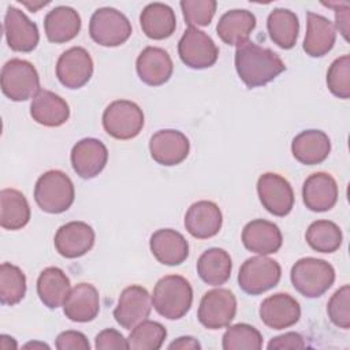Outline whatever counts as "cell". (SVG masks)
Returning <instances> with one entry per match:
<instances>
[{"label":"cell","mask_w":350,"mask_h":350,"mask_svg":"<svg viewBox=\"0 0 350 350\" xmlns=\"http://www.w3.org/2000/svg\"><path fill=\"white\" fill-rule=\"evenodd\" d=\"M234 62L238 77L250 89L269 83L286 70L278 53L253 41L237 46Z\"/></svg>","instance_id":"6da1fadb"},{"label":"cell","mask_w":350,"mask_h":350,"mask_svg":"<svg viewBox=\"0 0 350 350\" xmlns=\"http://www.w3.org/2000/svg\"><path fill=\"white\" fill-rule=\"evenodd\" d=\"M150 298L154 310L160 316L168 320H179L191 308L193 288L186 278L167 275L157 280Z\"/></svg>","instance_id":"7a4b0ae2"},{"label":"cell","mask_w":350,"mask_h":350,"mask_svg":"<svg viewBox=\"0 0 350 350\" xmlns=\"http://www.w3.org/2000/svg\"><path fill=\"white\" fill-rule=\"evenodd\" d=\"M74 198V183L60 170H49L36 182L34 200L38 208L46 213L66 212L72 205Z\"/></svg>","instance_id":"3957f363"},{"label":"cell","mask_w":350,"mask_h":350,"mask_svg":"<svg viewBox=\"0 0 350 350\" xmlns=\"http://www.w3.org/2000/svg\"><path fill=\"white\" fill-rule=\"evenodd\" d=\"M294 288L306 298L321 297L335 282L334 267L321 258H299L290 271Z\"/></svg>","instance_id":"277c9868"},{"label":"cell","mask_w":350,"mask_h":350,"mask_svg":"<svg viewBox=\"0 0 350 350\" xmlns=\"http://www.w3.org/2000/svg\"><path fill=\"white\" fill-rule=\"evenodd\" d=\"M0 83L4 96L12 101H26L41 90L36 67L30 62L18 57L3 66Z\"/></svg>","instance_id":"5b68a950"},{"label":"cell","mask_w":350,"mask_h":350,"mask_svg":"<svg viewBox=\"0 0 350 350\" xmlns=\"http://www.w3.org/2000/svg\"><path fill=\"white\" fill-rule=\"evenodd\" d=\"M145 118L138 104L130 100H115L103 112V127L116 139H131L144 127Z\"/></svg>","instance_id":"8992f818"},{"label":"cell","mask_w":350,"mask_h":350,"mask_svg":"<svg viewBox=\"0 0 350 350\" xmlns=\"http://www.w3.org/2000/svg\"><path fill=\"white\" fill-rule=\"evenodd\" d=\"M131 33L130 21L116 8H98L93 12L89 22V34L101 46H119L130 38Z\"/></svg>","instance_id":"52a82bcc"},{"label":"cell","mask_w":350,"mask_h":350,"mask_svg":"<svg viewBox=\"0 0 350 350\" xmlns=\"http://www.w3.org/2000/svg\"><path fill=\"white\" fill-rule=\"evenodd\" d=\"M282 276L279 262L267 256L247 258L239 268L238 284L249 295H258L273 288Z\"/></svg>","instance_id":"ba28073f"},{"label":"cell","mask_w":350,"mask_h":350,"mask_svg":"<svg viewBox=\"0 0 350 350\" xmlns=\"http://www.w3.org/2000/svg\"><path fill=\"white\" fill-rule=\"evenodd\" d=\"M237 313V298L227 288L206 291L198 306V321L208 329H220L234 320Z\"/></svg>","instance_id":"9c48e42d"},{"label":"cell","mask_w":350,"mask_h":350,"mask_svg":"<svg viewBox=\"0 0 350 350\" xmlns=\"http://www.w3.org/2000/svg\"><path fill=\"white\" fill-rule=\"evenodd\" d=\"M178 55L187 67L204 70L216 63L219 48L205 31L197 27H187L178 42Z\"/></svg>","instance_id":"30bf717a"},{"label":"cell","mask_w":350,"mask_h":350,"mask_svg":"<svg viewBox=\"0 0 350 350\" xmlns=\"http://www.w3.org/2000/svg\"><path fill=\"white\" fill-rule=\"evenodd\" d=\"M257 193L262 206L273 216L283 217L294 206V191L290 182L279 174L265 172L257 180Z\"/></svg>","instance_id":"8fae6325"},{"label":"cell","mask_w":350,"mask_h":350,"mask_svg":"<svg viewBox=\"0 0 350 350\" xmlns=\"http://www.w3.org/2000/svg\"><path fill=\"white\" fill-rule=\"evenodd\" d=\"M93 70L92 56L82 46H72L64 51L56 63V77L68 89L85 86L90 81Z\"/></svg>","instance_id":"7c38bea8"},{"label":"cell","mask_w":350,"mask_h":350,"mask_svg":"<svg viewBox=\"0 0 350 350\" xmlns=\"http://www.w3.org/2000/svg\"><path fill=\"white\" fill-rule=\"evenodd\" d=\"M152 310V298L142 286L133 284L126 287L113 309L116 323L124 329H133L137 324L146 320Z\"/></svg>","instance_id":"4fadbf2b"},{"label":"cell","mask_w":350,"mask_h":350,"mask_svg":"<svg viewBox=\"0 0 350 350\" xmlns=\"http://www.w3.org/2000/svg\"><path fill=\"white\" fill-rule=\"evenodd\" d=\"M149 152L152 159L161 165L180 164L190 152V142L187 137L172 129L156 131L149 141Z\"/></svg>","instance_id":"5bb4252c"},{"label":"cell","mask_w":350,"mask_h":350,"mask_svg":"<svg viewBox=\"0 0 350 350\" xmlns=\"http://www.w3.org/2000/svg\"><path fill=\"white\" fill-rule=\"evenodd\" d=\"M4 34L8 46L15 52H31L40 41L38 27L27 15L10 5L4 16Z\"/></svg>","instance_id":"9a60e30c"},{"label":"cell","mask_w":350,"mask_h":350,"mask_svg":"<svg viewBox=\"0 0 350 350\" xmlns=\"http://www.w3.org/2000/svg\"><path fill=\"white\" fill-rule=\"evenodd\" d=\"M94 230L85 221H68L55 234V249L66 258H78L86 254L94 245Z\"/></svg>","instance_id":"2e32d148"},{"label":"cell","mask_w":350,"mask_h":350,"mask_svg":"<svg viewBox=\"0 0 350 350\" xmlns=\"http://www.w3.org/2000/svg\"><path fill=\"white\" fill-rule=\"evenodd\" d=\"M258 314L267 327L272 329H284L299 321L301 306L290 294L276 293L261 302Z\"/></svg>","instance_id":"e0dca14e"},{"label":"cell","mask_w":350,"mask_h":350,"mask_svg":"<svg viewBox=\"0 0 350 350\" xmlns=\"http://www.w3.org/2000/svg\"><path fill=\"white\" fill-rule=\"evenodd\" d=\"M70 159L77 175L82 179H92L105 168L108 149L97 138H83L72 146Z\"/></svg>","instance_id":"ac0fdd59"},{"label":"cell","mask_w":350,"mask_h":350,"mask_svg":"<svg viewBox=\"0 0 350 350\" xmlns=\"http://www.w3.org/2000/svg\"><path fill=\"white\" fill-rule=\"evenodd\" d=\"M221 224V211L212 201H197L190 205L185 215V227L187 232L197 239H208L215 237L220 231Z\"/></svg>","instance_id":"d6986e66"},{"label":"cell","mask_w":350,"mask_h":350,"mask_svg":"<svg viewBox=\"0 0 350 350\" xmlns=\"http://www.w3.org/2000/svg\"><path fill=\"white\" fill-rule=\"evenodd\" d=\"M338 183L327 172H314L304 182L302 200L305 206L313 212L332 209L338 201Z\"/></svg>","instance_id":"ffe728a7"},{"label":"cell","mask_w":350,"mask_h":350,"mask_svg":"<svg viewBox=\"0 0 350 350\" xmlns=\"http://www.w3.org/2000/svg\"><path fill=\"white\" fill-rule=\"evenodd\" d=\"M135 70L144 83L160 86L171 78L174 63L168 52L163 48L146 46L137 57Z\"/></svg>","instance_id":"44dd1931"},{"label":"cell","mask_w":350,"mask_h":350,"mask_svg":"<svg viewBox=\"0 0 350 350\" xmlns=\"http://www.w3.org/2000/svg\"><path fill=\"white\" fill-rule=\"evenodd\" d=\"M149 247L159 262L170 267L180 265L189 257L186 238L172 228L156 230L150 235Z\"/></svg>","instance_id":"7402d4cb"},{"label":"cell","mask_w":350,"mask_h":350,"mask_svg":"<svg viewBox=\"0 0 350 350\" xmlns=\"http://www.w3.org/2000/svg\"><path fill=\"white\" fill-rule=\"evenodd\" d=\"M100 312V295L90 283L74 286L63 304V313L75 323H88L97 317Z\"/></svg>","instance_id":"603a6c76"},{"label":"cell","mask_w":350,"mask_h":350,"mask_svg":"<svg viewBox=\"0 0 350 350\" xmlns=\"http://www.w3.org/2000/svg\"><path fill=\"white\" fill-rule=\"evenodd\" d=\"M283 242L279 227L265 219L249 221L242 230V243L253 253L267 256L276 253Z\"/></svg>","instance_id":"cb8c5ba5"},{"label":"cell","mask_w":350,"mask_h":350,"mask_svg":"<svg viewBox=\"0 0 350 350\" xmlns=\"http://www.w3.org/2000/svg\"><path fill=\"white\" fill-rule=\"evenodd\" d=\"M336 30L334 23L316 12L306 14V33L302 48L312 57L327 55L335 45Z\"/></svg>","instance_id":"d4e9b609"},{"label":"cell","mask_w":350,"mask_h":350,"mask_svg":"<svg viewBox=\"0 0 350 350\" xmlns=\"http://www.w3.org/2000/svg\"><path fill=\"white\" fill-rule=\"evenodd\" d=\"M30 116L46 127H59L70 118V107L59 94L41 89L30 103Z\"/></svg>","instance_id":"484cf974"},{"label":"cell","mask_w":350,"mask_h":350,"mask_svg":"<svg viewBox=\"0 0 350 350\" xmlns=\"http://www.w3.org/2000/svg\"><path fill=\"white\" fill-rule=\"evenodd\" d=\"M331 152V141L321 130H304L294 137L291 153L297 161L305 165L323 163Z\"/></svg>","instance_id":"4316f807"},{"label":"cell","mask_w":350,"mask_h":350,"mask_svg":"<svg viewBox=\"0 0 350 350\" xmlns=\"http://www.w3.org/2000/svg\"><path fill=\"white\" fill-rule=\"evenodd\" d=\"M81 25L79 14L67 5L55 7L44 18L45 36L55 44H63L75 38L81 30Z\"/></svg>","instance_id":"83f0119b"},{"label":"cell","mask_w":350,"mask_h":350,"mask_svg":"<svg viewBox=\"0 0 350 350\" xmlns=\"http://www.w3.org/2000/svg\"><path fill=\"white\" fill-rule=\"evenodd\" d=\"M256 23L253 12L247 10H231L220 16L216 33L224 44L239 46L249 41V36L254 30Z\"/></svg>","instance_id":"f1b7e54d"},{"label":"cell","mask_w":350,"mask_h":350,"mask_svg":"<svg viewBox=\"0 0 350 350\" xmlns=\"http://www.w3.org/2000/svg\"><path fill=\"white\" fill-rule=\"evenodd\" d=\"M139 25L146 37L152 40H164L174 34L176 29V16L170 5L164 3H150L142 10Z\"/></svg>","instance_id":"f546056e"},{"label":"cell","mask_w":350,"mask_h":350,"mask_svg":"<svg viewBox=\"0 0 350 350\" xmlns=\"http://www.w3.org/2000/svg\"><path fill=\"white\" fill-rule=\"evenodd\" d=\"M71 290L70 279L63 269L48 267L41 271L37 279V294L40 301L49 309L63 306L66 297Z\"/></svg>","instance_id":"4dcf8cb0"},{"label":"cell","mask_w":350,"mask_h":350,"mask_svg":"<svg viewBox=\"0 0 350 350\" xmlns=\"http://www.w3.org/2000/svg\"><path fill=\"white\" fill-rule=\"evenodd\" d=\"M30 220V206L26 197L16 189L0 191V226L4 230L16 231Z\"/></svg>","instance_id":"1f68e13d"},{"label":"cell","mask_w":350,"mask_h":350,"mask_svg":"<svg viewBox=\"0 0 350 350\" xmlns=\"http://www.w3.org/2000/svg\"><path fill=\"white\" fill-rule=\"evenodd\" d=\"M232 269L230 254L220 247H211L205 250L197 261V273L202 282L211 286L224 284Z\"/></svg>","instance_id":"d6a6232c"},{"label":"cell","mask_w":350,"mask_h":350,"mask_svg":"<svg viewBox=\"0 0 350 350\" xmlns=\"http://www.w3.org/2000/svg\"><path fill=\"white\" fill-rule=\"evenodd\" d=\"M269 38L282 49H291L298 38L299 21L298 16L286 8H275L267 19Z\"/></svg>","instance_id":"836d02e7"},{"label":"cell","mask_w":350,"mask_h":350,"mask_svg":"<svg viewBox=\"0 0 350 350\" xmlns=\"http://www.w3.org/2000/svg\"><path fill=\"white\" fill-rule=\"evenodd\" d=\"M305 239L316 252L334 253L340 247L343 235L336 223L331 220H316L308 227Z\"/></svg>","instance_id":"e575fe53"},{"label":"cell","mask_w":350,"mask_h":350,"mask_svg":"<svg viewBox=\"0 0 350 350\" xmlns=\"http://www.w3.org/2000/svg\"><path fill=\"white\" fill-rule=\"evenodd\" d=\"M26 294V276L23 271L11 264L0 265V302L14 306L19 304Z\"/></svg>","instance_id":"d590c367"},{"label":"cell","mask_w":350,"mask_h":350,"mask_svg":"<svg viewBox=\"0 0 350 350\" xmlns=\"http://www.w3.org/2000/svg\"><path fill=\"white\" fill-rule=\"evenodd\" d=\"M167 338V329L163 324L152 320H144L137 324L129 338V349L133 350H159Z\"/></svg>","instance_id":"8d00e7d4"},{"label":"cell","mask_w":350,"mask_h":350,"mask_svg":"<svg viewBox=\"0 0 350 350\" xmlns=\"http://www.w3.org/2000/svg\"><path fill=\"white\" fill-rule=\"evenodd\" d=\"M221 347L224 350H260L262 347V335L253 325L238 323L226 329Z\"/></svg>","instance_id":"74e56055"},{"label":"cell","mask_w":350,"mask_h":350,"mask_svg":"<svg viewBox=\"0 0 350 350\" xmlns=\"http://www.w3.org/2000/svg\"><path fill=\"white\" fill-rule=\"evenodd\" d=\"M328 90L343 100L350 97V56L343 55L335 59L327 71Z\"/></svg>","instance_id":"f35d334b"},{"label":"cell","mask_w":350,"mask_h":350,"mask_svg":"<svg viewBox=\"0 0 350 350\" xmlns=\"http://www.w3.org/2000/svg\"><path fill=\"white\" fill-rule=\"evenodd\" d=\"M179 4L189 27L208 26L217 7L215 0H182Z\"/></svg>","instance_id":"ab89813d"},{"label":"cell","mask_w":350,"mask_h":350,"mask_svg":"<svg viewBox=\"0 0 350 350\" xmlns=\"http://www.w3.org/2000/svg\"><path fill=\"white\" fill-rule=\"evenodd\" d=\"M329 320L339 328H350V286L345 284L338 288L327 304Z\"/></svg>","instance_id":"60d3db41"},{"label":"cell","mask_w":350,"mask_h":350,"mask_svg":"<svg viewBox=\"0 0 350 350\" xmlns=\"http://www.w3.org/2000/svg\"><path fill=\"white\" fill-rule=\"evenodd\" d=\"M94 347L97 350H119L129 349L127 339L113 328H105L96 335Z\"/></svg>","instance_id":"b9f144b4"},{"label":"cell","mask_w":350,"mask_h":350,"mask_svg":"<svg viewBox=\"0 0 350 350\" xmlns=\"http://www.w3.org/2000/svg\"><path fill=\"white\" fill-rule=\"evenodd\" d=\"M55 346L57 350H89L90 349V343L88 338L82 332L74 331V329L60 332L56 338Z\"/></svg>","instance_id":"7bdbcfd3"},{"label":"cell","mask_w":350,"mask_h":350,"mask_svg":"<svg viewBox=\"0 0 350 350\" xmlns=\"http://www.w3.org/2000/svg\"><path fill=\"white\" fill-rule=\"evenodd\" d=\"M268 350H282V349H305L306 343L298 332H286L283 335L275 336L268 343Z\"/></svg>","instance_id":"ee69618b"},{"label":"cell","mask_w":350,"mask_h":350,"mask_svg":"<svg viewBox=\"0 0 350 350\" xmlns=\"http://www.w3.org/2000/svg\"><path fill=\"white\" fill-rule=\"evenodd\" d=\"M324 5L334 8L335 11V21L336 27L342 33L343 38L347 40L349 37V4L345 1H335V3H323Z\"/></svg>","instance_id":"f6af8a7d"},{"label":"cell","mask_w":350,"mask_h":350,"mask_svg":"<svg viewBox=\"0 0 350 350\" xmlns=\"http://www.w3.org/2000/svg\"><path fill=\"white\" fill-rule=\"evenodd\" d=\"M170 350H201L200 342L193 336H180L168 345Z\"/></svg>","instance_id":"bcb514c9"},{"label":"cell","mask_w":350,"mask_h":350,"mask_svg":"<svg viewBox=\"0 0 350 350\" xmlns=\"http://www.w3.org/2000/svg\"><path fill=\"white\" fill-rule=\"evenodd\" d=\"M16 342L14 340V338L8 336V335H1L0 336V349L3 350H11V349H16Z\"/></svg>","instance_id":"7dc6e473"},{"label":"cell","mask_w":350,"mask_h":350,"mask_svg":"<svg viewBox=\"0 0 350 350\" xmlns=\"http://www.w3.org/2000/svg\"><path fill=\"white\" fill-rule=\"evenodd\" d=\"M23 347H25V349H46V350L49 349L48 345L40 343V342H29V343H26Z\"/></svg>","instance_id":"c3c4849f"},{"label":"cell","mask_w":350,"mask_h":350,"mask_svg":"<svg viewBox=\"0 0 350 350\" xmlns=\"http://www.w3.org/2000/svg\"><path fill=\"white\" fill-rule=\"evenodd\" d=\"M23 4L26 5V7H29L30 10H31V12H36L40 7H42V5H46V4H49V1H45V3H40V4H30V3H26V1H23Z\"/></svg>","instance_id":"681fc988"}]
</instances>
